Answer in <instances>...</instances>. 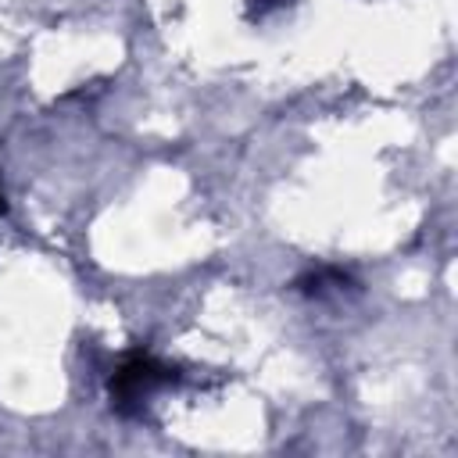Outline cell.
<instances>
[{"instance_id": "obj_4", "label": "cell", "mask_w": 458, "mask_h": 458, "mask_svg": "<svg viewBox=\"0 0 458 458\" xmlns=\"http://www.w3.org/2000/svg\"><path fill=\"white\" fill-rule=\"evenodd\" d=\"M7 211V200H4V190H0V215Z\"/></svg>"}, {"instance_id": "obj_1", "label": "cell", "mask_w": 458, "mask_h": 458, "mask_svg": "<svg viewBox=\"0 0 458 458\" xmlns=\"http://www.w3.org/2000/svg\"><path fill=\"white\" fill-rule=\"evenodd\" d=\"M175 379H179L175 369L161 365L157 358H150V354H132V358L122 361L118 372L111 376V404H114L122 415H136V411L143 408V401H147L154 390H161V386H168V383H175Z\"/></svg>"}, {"instance_id": "obj_3", "label": "cell", "mask_w": 458, "mask_h": 458, "mask_svg": "<svg viewBox=\"0 0 458 458\" xmlns=\"http://www.w3.org/2000/svg\"><path fill=\"white\" fill-rule=\"evenodd\" d=\"M290 0H250V18H265L276 7H286Z\"/></svg>"}, {"instance_id": "obj_2", "label": "cell", "mask_w": 458, "mask_h": 458, "mask_svg": "<svg viewBox=\"0 0 458 458\" xmlns=\"http://www.w3.org/2000/svg\"><path fill=\"white\" fill-rule=\"evenodd\" d=\"M293 290L304 293V297L326 301V297H344L347 290H354V279L340 268H311L293 283Z\"/></svg>"}]
</instances>
